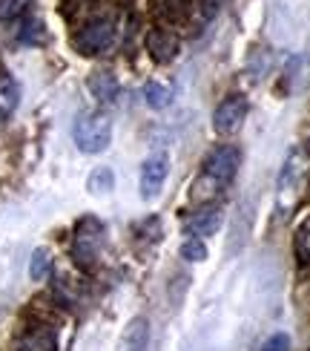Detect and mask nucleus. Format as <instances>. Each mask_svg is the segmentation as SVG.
Returning a JSON list of instances; mask_svg holds the SVG:
<instances>
[{
	"mask_svg": "<svg viewBox=\"0 0 310 351\" xmlns=\"http://www.w3.org/2000/svg\"><path fill=\"white\" fill-rule=\"evenodd\" d=\"M72 138H75L81 153H90V156L103 153L112 141V119L101 110L81 112L75 124H72Z\"/></svg>",
	"mask_w": 310,
	"mask_h": 351,
	"instance_id": "7ed1b4c3",
	"label": "nucleus"
},
{
	"mask_svg": "<svg viewBox=\"0 0 310 351\" xmlns=\"http://www.w3.org/2000/svg\"><path fill=\"white\" fill-rule=\"evenodd\" d=\"M181 259H187V262H204V259H207V245H204V239L190 237V239L181 245Z\"/></svg>",
	"mask_w": 310,
	"mask_h": 351,
	"instance_id": "a211bd4d",
	"label": "nucleus"
},
{
	"mask_svg": "<svg viewBox=\"0 0 310 351\" xmlns=\"http://www.w3.org/2000/svg\"><path fill=\"white\" fill-rule=\"evenodd\" d=\"M296 256L302 262H310V216L299 225L296 230Z\"/></svg>",
	"mask_w": 310,
	"mask_h": 351,
	"instance_id": "6ab92c4d",
	"label": "nucleus"
},
{
	"mask_svg": "<svg viewBox=\"0 0 310 351\" xmlns=\"http://www.w3.org/2000/svg\"><path fill=\"white\" fill-rule=\"evenodd\" d=\"M18 104H21V84L3 72L0 75V115L6 119V115L18 110Z\"/></svg>",
	"mask_w": 310,
	"mask_h": 351,
	"instance_id": "2eb2a0df",
	"label": "nucleus"
},
{
	"mask_svg": "<svg viewBox=\"0 0 310 351\" xmlns=\"http://www.w3.org/2000/svg\"><path fill=\"white\" fill-rule=\"evenodd\" d=\"M18 40L21 43H29V47H38V43L47 40V23L40 21V14H35V12H26L23 14L21 29H18Z\"/></svg>",
	"mask_w": 310,
	"mask_h": 351,
	"instance_id": "ddd939ff",
	"label": "nucleus"
},
{
	"mask_svg": "<svg viewBox=\"0 0 310 351\" xmlns=\"http://www.w3.org/2000/svg\"><path fill=\"white\" fill-rule=\"evenodd\" d=\"M121 351H150V323H146V317H135L127 323Z\"/></svg>",
	"mask_w": 310,
	"mask_h": 351,
	"instance_id": "1a4fd4ad",
	"label": "nucleus"
},
{
	"mask_svg": "<svg viewBox=\"0 0 310 351\" xmlns=\"http://www.w3.org/2000/svg\"><path fill=\"white\" fill-rule=\"evenodd\" d=\"M172 98H175L172 84H164V81H146L144 84V101H146V107L167 110L172 104Z\"/></svg>",
	"mask_w": 310,
	"mask_h": 351,
	"instance_id": "4468645a",
	"label": "nucleus"
},
{
	"mask_svg": "<svg viewBox=\"0 0 310 351\" xmlns=\"http://www.w3.org/2000/svg\"><path fill=\"white\" fill-rule=\"evenodd\" d=\"M115 35H118V29H115V21L109 18H95L90 21L86 26H81L75 35H72V47H75L78 55H86V58H92V55H103L112 43H115Z\"/></svg>",
	"mask_w": 310,
	"mask_h": 351,
	"instance_id": "39448f33",
	"label": "nucleus"
},
{
	"mask_svg": "<svg viewBox=\"0 0 310 351\" xmlns=\"http://www.w3.org/2000/svg\"><path fill=\"white\" fill-rule=\"evenodd\" d=\"M112 187H115V173H112V167H95V170L90 173V179H86V190H90V193H95V196L109 193Z\"/></svg>",
	"mask_w": 310,
	"mask_h": 351,
	"instance_id": "f3484780",
	"label": "nucleus"
},
{
	"mask_svg": "<svg viewBox=\"0 0 310 351\" xmlns=\"http://www.w3.org/2000/svg\"><path fill=\"white\" fill-rule=\"evenodd\" d=\"M12 351H57V340L52 328H32L18 337Z\"/></svg>",
	"mask_w": 310,
	"mask_h": 351,
	"instance_id": "9b49d317",
	"label": "nucleus"
},
{
	"mask_svg": "<svg viewBox=\"0 0 310 351\" xmlns=\"http://www.w3.org/2000/svg\"><path fill=\"white\" fill-rule=\"evenodd\" d=\"M170 176V158L167 153H155L150 156L146 162L141 165V179H138V187H141V199H155L161 193V187H164Z\"/></svg>",
	"mask_w": 310,
	"mask_h": 351,
	"instance_id": "0eeeda50",
	"label": "nucleus"
},
{
	"mask_svg": "<svg viewBox=\"0 0 310 351\" xmlns=\"http://www.w3.org/2000/svg\"><path fill=\"white\" fill-rule=\"evenodd\" d=\"M86 86H90V93L101 101V104H112L118 98V93H121V84H118V78L112 72H92Z\"/></svg>",
	"mask_w": 310,
	"mask_h": 351,
	"instance_id": "f8f14e48",
	"label": "nucleus"
},
{
	"mask_svg": "<svg viewBox=\"0 0 310 351\" xmlns=\"http://www.w3.org/2000/svg\"><path fill=\"white\" fill-rule=\"evenodd\" d=\"M103 239H107V225H103L98 216L78 219L75 233H72V259L83 268L95 265V259L101 256Z\"/></svg>",
	"mask_w": 310,
	"mask_h": 351,
	"instance_id": "20e7f679",
	"label": "nucleus"
},
{
	"mask_svg": "<svg viewBox=\"0 0 310 351\" xmlns=\"http://www.w3.org/2000/svg\"><path fill=\"white\" fill-rule=\"evenodd\" d=\"M242 165V153L233 144H221L210 156L204 158L198 179L193 182V202H210L213 196H218L224 190Z\"/></svg>",
	"mask_w": 310,
	"mask_h": 351,
	"instance_id": "f257e3e1",
	"label": "nucleus"
},
{
	"mask_svg": "<svg viewBox=\"0 0 310 351\" xmlns=\"http://www.w3.org/2000/svg\"><path fill=\"white\" fill-rule=\"evenodd\" d=\"M49 274H52V254L47 247H35L32 259H29V276H32L35 282H43Z\"/></svg>",
	"mask_w": 310,
	"mask_h": 351,
	"instance_id": "dca6fc26",
	"label": "nucleus"
},
{
	"mask_svg": "<svg viewBox=\"0 0 310 351\" xmlns=\"http://www.w3.org/2000/svg\"><path fill=\"white\" fill-rule=\"evenodd\" d=\"M310 179V153L305 147H293L282 165V173H279L276 182V204L282 213H290L299 204L305 187Z\"/></svg>",
	"mask_w": 310,
	"mask_h": 351,
	"instance_id": "f03ea898",
	"label": "nucleus"
},
{
	"mask_svg": "<svg viewBox=\"0 0 310 351\" xmlns=\"http://www.w3.org/2000/svg\"><path fill=\"white\" fill-rule=\"evenodd\" d=\"M92 0H61V6H64V12L69 14V12H75V9H83V6H90Z\"/></svg>",
	"mask_w": 310,
	"mask_h": 351,
	"instance_id": "4be33fe9",
	"label": "nucleus"
},
{
	"mask_svg": "<svg viewBox=\"0 0 310 351\" xmlns=\"http://www.w3.org/2000/svg\"><path fill=\"white\" fill-rule=\"evenodd\" d=\"M247 98L244 95H227L213 112V130L218 136H233L239 133L244 119H247Z\"/></svg>",
	"mask_w": 310,
	"mask_h": 351,
	"instance_id": "423d86ee",
	"label": "nucleus"
},
{
	"mask_svg": "<svg viewBox=\"0 0 310 351\" xmlns=\"http://www.w3.org/2000/svg\"><path fill=\"white\" fill-rule=\"evenodd\" d=\"M261 351H290V337L287 334H270V337L261 343Z\"/></svg>",
	"mask_w": 310,
	"mask_h": 351,
	"instance_id": "412c9836",
	"label": "nucleus"
},
{
	"mask_svg": "<svg viewBox=\"0 0 310 351\" xmlns=\"http://www.w3.org/2000/svg\"><path fill=\"white\" fill-rule=\"evenodd\" d=\"M146 49H150L155 64H170L179 58L181 40L175 32H170V29H153V32L146 35Z\"/></svg>",
	"mask_w": 310,
	"mask_h": 351,
	"instance_id": "6e6552de",
	"label": "nucleus"
},
{
	"mask_svg": "<svg viewBox=\"0 0 310 351\" xmlns=\"http://www.w3.org/2000/svg\"><path fill=\"white\" fill-rule=\"evenodd\" d=\"M218 225H221V213L216 208H207V210H198V213H193L187 219L184 233H187V237H196V239L213 237V233L218 230Z\"/></svg>",
	"mask_w": 310,
	"mask_h": 351,
	"instance_id": "9d476101",
	"label": "nucleus"
},
{
	"mask_svg": "<svg viewBox=\"0 0 310 351\" xmlns=\"http://www.w3.org/2000/svg\"><path fill=\"white\" fill-rule=\"evenodd\" d=\"M26 9V0H0V21H12Z\"/></svg>",
	"mask_w": 310,
	"mask_h": 351,
	"instance_id": "aec40b11",
	"label": "nucleus"
}]
</instances>
